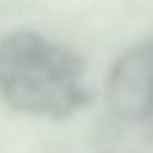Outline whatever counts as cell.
<instances>
[{
  "label": "cell",
  "mask_w": 153,
  "mask_h": 153,
  "mask_svg": "<svg viewBox=\"0 0 153 153\" xmlns=\"http://www.w3.org/2000/svg\"><path fill=\"white\" fill-rule=\"evenodd\" d=\"M76 51L18 30L0 36V98L16 112L63 120L92 100Z\"/></svg>",
  "instance_id": "1"
},
{
  "label": "cell",
  "mask_w": 153,
  "mask_h": 153,
  "mask_svg": "<svg viewBox=\"0 0 153 153\" xmlns=\"http://www.w3.org/2000/svg\"><path fill=\"white\" fill-rule=\"evenodd\" d=\"M106 98L118 118L131 122L153 118V41L118 57L108 73Z\"/></svg>",
  "instance_id": "2"
}]
</instances>
